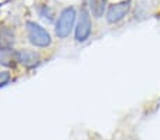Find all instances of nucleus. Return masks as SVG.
<instances>
[{"label":"nucleus","instance_id":"nucleus-8","mask_svg":"<svg viewBox=\"0 0 160 140\" xmlns=\"http://www.w3.org/2000/svg\"><path fill=\"white\" fill-rule=\"evenodd\" d=\"M10 72H7V71H3V72H0V88L4 85H7L10 81Z\"/></svg>","mask_w":160,"mask_h":140},{"label":"nucleus","instance_id":"nucleus-5","mask_svg":"<svg viewBox=\"0 0 160 140\" xmlns=\"http://www.w3.org/2000/svg\"><path fill=\"white\" fill-rule=\"evenodd\" d=\"M40 55L31 50H20L16 52V61H18L26 68H34L40 64Z\"/></svg>","mask_w":160,"mask_h":140},{"label":"nucleus","instance_id":"nucleus-6","mask_svg":"<svg viewBox=\"0 0 160 140\" xmlns=\"http://www.w3.org/2000/svg\"><path fill=\"white\" fill-rule=\"evenodd\" d=\"M14 44V31L10 27H2L0 30V51H10Z\"/></svg>","mask_w":160,"mask_h":140},{"label":"nucleus","instance_id":"nucleus-2","mask_svg":"<svg viewBox=\"0 0 160 140\" xmlns=\"http://www.w3.org/2000/svg\"><path fill=\"white\" fill-rule=\"evenodd\" d=\"M75 18H77V12L74 7H67V9H64L57 20V24H55V34H57L60 38L68 37L74 28Z\"/></svg>","mask_w":160,"mask_h":140},{"label":"nucleus","instance_id":"nucleus-1","mask_svg":"<svg viewBox=\"0 0 160 140\" xmlns=\"http://www.w3.org/2000/svg\"><path fill=\"white\" fill-rule=\"evenodd\" d=\"M26 28H27V36L28 41L33 44L34 47L38 48H45L51 44V36L44 27L34 22H27L26 23Z\"/></svg>","mask_w":160,"mask_h":140},{"label":"nucleus","instance_id":"nucleus-4","mask_svg":"<svg viewBox=\"0 0 160 140\" xmlns=\"http://www.w3.org/2000/svg\"><path fill=\"white\" fill-rule=\"evenodd\" d=\"M129 9H130L129 0L121 2V3H116V4H112V6L109 7L108 13H106V20H108V23H112V24H113V23L121 22L122 18L128 14Z\"/></svg>","mask_w":160,"mask_h":140},{"label":"nucleus","instance_id":"nucleus-7","mask_svg":"<svg viewBox=\"0 0 160 140\" xmlns=\"http://www.w3.org/2000/svg\"><path fill=\"white\" fill-rule=\"evenodd\" d=\"M106 9V0H89V10L97 18L102 17Z\"/></svg>","mask_w":160,"mask_h":140},{"label":"nucleus","instance_id":"nucleus-3","mask_svg":"<svg viewBox=\"0 0 160 140\" xmlns=\"http://www.w3.org/2000/svg\"><path fill=\"white\" fill-rule=\"evenodd\" d=\"M91 31H92V23H91L89 12L87 9H81L78 23L75 27V40L78 43H84L89 38Z\"/></svg>","mask_w":160,"mask_h":140}]
</instances>
